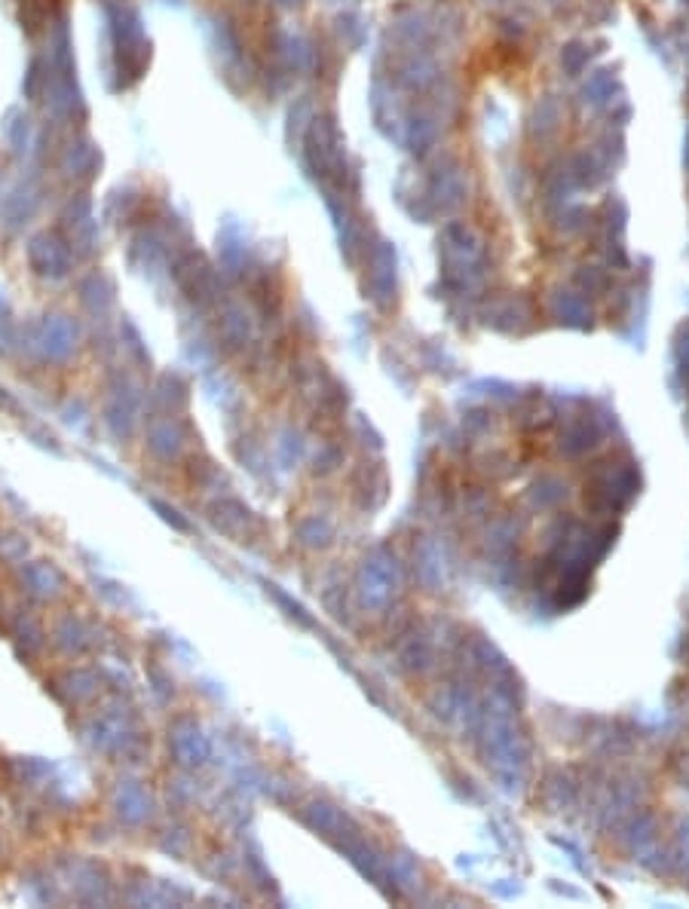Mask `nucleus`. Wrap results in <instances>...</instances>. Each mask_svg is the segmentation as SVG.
<instances>
[{
  "label": "nucleus",
  "instance_id": "2",
  "mask_svg": "<svg viewBox=\"0 0 689 909\" xmlns=\"http://www.w3.org/2000/svg\"><path fill=\"white\" fill-rule=\"evenodd\" d=\"M98 166H102V154H98V147L92 145V141H77V145H71L68 150H65L62 168L68 175H74V178L92 175Z\"/></svg>",
  "mask_w": 689,
  "mask_h": 909
},
{
  "label": "nucleus",
  "instance_id": "3",
  "mask_svg": "<svg viewBox=\"0 0 689 909\" xmlns=\"http://www.w3.org/2000/svg\"><path fill=\"white\" fill-rule=\"evenodd\" d=\"M10 126H6V141H10V147L15 150V154H25L28 150V138H31V120L25 114H10Z\"/></svg>",
  "mask_w": 689,
  "mask_h": 909
},
{
  "label": "nucleus",
  "instance_id": "1",
  "mask_svg": "<svg viewBox=\"0 0 689 909\" xmlns=\"http://www.w3.org/2000/svg\"><path fill=\"white\" fill-rule=\"evenodd\" d=\"M35 255L46 258L35 267L40 276H65L68 273V267H71L68 251H65V246L56 239V236H49V233L35 236V239H31V248H28V258H35Z\"/></svg>",
  "mask_w": 689,
  "mask_h": 909
}]
</instances>
